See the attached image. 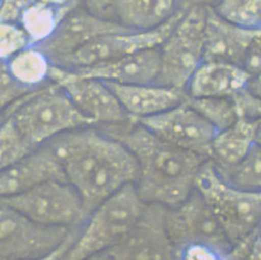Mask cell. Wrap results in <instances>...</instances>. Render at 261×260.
<instances>
[{"mask_svg":"<svg viewBox=\"0 0 261 260\" xmlns=\"http://www.w3.org/2000/svg\"><path fill=\"white\" fill-rule=\"evenodd\" d=\"M73 229L44 226L0 204V260L42 258L60 247Z\"/></svg>","mask_w":261,"mask_h":260,"instance_id":"30bf717a","label":"cell"},{"mask_svg":"<svg viewBox=\"0 0 261 260\" xmlns=\"http://www.w3.org/2000/svg\"><path fill=\"white\" fill-rule=\"evenodd\" d=\"M195 190L215 214L233 248L246 247L261 232V192L230 185L210 161L199 173Z\"/></svg>","mask_w":261,"mask_h":260,"instance_id":"5b68a950","label":"cell"},{"mask_svg":"<svg viewBox=\"0 0 261 260\" xmlns=\"http://www.w3.org/2000/svg\"><path fill=\"white\" fill-rule=\"evenodd\" d=\"M127 31L133 30L113 19L93 14L80 5L65 16L51 37L37 46L46 54L54 65L97 38Z\"/></svg>","mask_w":261,"mask_h":260,"instance_id":"5bb4252c","label":"cell"},{"mask_svg":"<svg viewBox=\"0 0 261 260\" xmlns=\"http://www.w3.org/2000/svg\"><path fill=\"white\" fill-rule=\"evenodd\" d=\"M256 144V122L239 119L215 134L209 161L218 173L227 171L245 160Z\"/></svg>","mask_w":261,"mask_h":260,"instance_id":"ffe728a7","label":"cell"},{"mask_svg":"<svg viewBox=\"0 0 261 260\" xmlns=\"http://www.w3.org/2000/svg\"><path fill=\"white\" fill-rule=\"evenodd\" d=\"M231 260H261V232L251 243L243 248H233L229 255Z\"/></svg>","mask_w":261,"mask_h":260,"instance_id":"836d02e7","label":"cell"},{"mask_svg":"<svg viewBox=\"0 0 261 260\" xmlns=\"http://www.w3.org/2000/svg\"><path fill=\"white\" fill-rule=\"evenodd\" d=\"M184 11L177 10L171 19L153 30L127 31L100 36L54 65L64 69H81L148 49L159 48L172 32Z\"/></svg>","mask_w":261,"mask_h":260,"instance_id":"9c48e42d","label":"cell"},{"mask_svg":"<svg viewBox=\"0 0 261 260\" xmlns=\"http://www.w3.org/2000/svg\"><path fill=\"white\" fill-rule=\"evenodd\" d=\"M35 0H0V21L19 23L22 15Z\"/></svg>","mask_w":261,"mask_h":260,"instance_id":"4dcf8cb0","label":"cell"},{"mask_svg":"<svg viewBox=\"0 0 261 260\" xmlns=\"http://www.w3.org/2000/svg\"><path fill=\"white\" fill-rule=\"evenodd\" d=\"M116 138L136 158L135 186L145 204L174 208L195 190L196 180L209 159L168 144L137 121L98 127Z\"/></svg>","mask_w":261,"mask_h":260,"instance_id":"7a4b0ae2","label":"cell"},{"mask_svg":"<svg viewBox=\"0 0 261 260\" xmlns=\"http://www.w3.org/2000/svg\"><path fill=\"white\" fill-rule=\"evenodd\" d=\"M218 174L224 181L232 186L246 191L261 192V144H256L249 154L238 166Z\"/></svg>","mask_w":261,"mask_h":260,"instance_id":"484cf974","label":"cell"},{"mask_svg":"<svg viewBox=\"0 0 261 260\" xmlns=\"http://www.w3.org/2000/svg\"><path fill=\"white\" fill-rule=\"evenodd\" d=\"M261 30H247L221 18L207 7L204 41V61L223 62L242 66L252 40Z\"/></svg>","mask_w":261,"mask_h":260,"instance_id":"ac0fdd59","label":"cell"},{"mask_svg":"<svg viewBox=\"0 0 261 260\" xmlns=\"http://www.w3.org/2000/svg\"><path fill=\"white\" fill-rule=\"evenodd\" d=\"M220 0H177V10H187L195 6L214 7Z\"/></svg>","mask_w":261,"mask_h":260,"instance_id":"8d00e7d4","label":"cell"},{"mask_svg":"<svg viewBox=\"0 0 261 260\" xmlns=\"http://www.w3.org/2000/svg\"><path fill=\"white\" fill-rule=\"evenodd\" d=\"M136 121L168 144L210 158L211 145L217 132L188 104L187 99L159 115Z\"/></svg>","mask_w":261,"mask_h":260,"instance_id":"4fadbf2b","label":"cell"},{"mask_svg":"<svg viewBox=\"0 0 261 260\" xmlns=\"http://www.w3.org/2000/svg\"><path fill=\"white\" fill-rule=\"evenodd\" d=\"M80 227L75 228L73 229V231L71 232L69 237H67V239L65 240L63 245L58 247L56 251H54L53 253H51L50 255H46V256H43L42 258H38V259L33 260H61L63 255H65V252L68 250V248L70 247L71 245L74 243L75 240V238L77 237L79 232H80Z\"/></svg>","mask_w":261,"mask_h":260,"instance_id":"d590c367","label":"cell"},{"mask_svg":"<svg viewBox=\"0 0 261 260\" xmlns=\"http://www.w3.org/2000/svg\"><path fill=\"white\" fill-rule=\"evenodd\" d=\"M146 205L130 184L93 210L61 260H88L116 246L133 230Z\"/></svg>","mask_w":261,"mask_h":260,"instance_id":"277c9868","label":"cell"},{"mask_svg":"<svg viewBox=\"0 0 261 260\" xmlns=\"http://www.w3.org/2000/svg\"><path fill=\"white\" fill-rule=\"evenodd\" d=\"M166 229L177 249L202 246L229 255L233 246L205 200L194 190L181 204L167 208Z\"/></svg>","mask_w":261,"mask_h":260,"instance_id":"ba28073f","label":"cell"},{"mask_svg":"<svg viewBox=\"0 0 261 260\" xmlns=\"http://www.w3.org/2000/svg\"><path fill=\"white\" fill-rule=\"evenodd\" d=\"M8 71L17 83L34 91L51 83L50 58L41 48L29 45L6 63Z\"/></svg>","mask_w":261,"mask_h":260,"instance_id":"7402d4cb","label":"cell"},{"mask_svg":"<svg viewBox=\"0 0 261 260\" xmlns=\"http://www.w3.org/2000/svg\"><path fill=\"white\" fill-rule=\"evenodd\" d=\"M36 1L48 6L55 7V8H65L68 6L81 4V0H36Z\"/></svg>","mask_w":261,"mask_h":260,"instance_id":"74e56055","label":"cell"},{"mask_svg":"<svg viewBox=\"0 0 261 260\" xmlns=\"http://www.w3.org/2000/svg\"><path fill=\"white\" fill-rule=\"evenodd\" d=\"M256 144H261V121L256 122Z\"/></svg>","mask_w":261,"mask_h":260,"instance_id":"ab89813d","label":"cell"},{"mask_svg":"<svg viewBox=\"0 0 261 260\" xmlns=\"http://www.w3.org/2000/svg\"><path fill=\"white\" fill-rule=\"evenodd\" d=\"M247 89L251 93L255 94L261 98V74L252 77L250 82L248 84Z\"/></svg>","mask_w":261,"mask_h":260,"instance_id":"f35d334b","label":"cell"},{"mask_svg":"<svg viewBox=\"0 0 261 260\" xmlns=\"http://www.w3.org/2000/svg\"><path fill=\"white\" fill-rule=\"evenodd\" d=\"M59 159L68 183L75 188L89 216L103 201L135 184L136 158L119 140L89 126L47 143Z\"/></svg>","mask_w":261,"mask_h":260,"instance_id":"6da1fadb","label":"cell"},{"mask_svg":"<svg viewBox=\"0 0 261 260\" xmlns=\"http://www.w3.org/2000/svg\"><path fill=\"white\" fill-rule=\"evenodd\" d=\"M80 5L55 8L36 0L33 2L24 12L19 23L28 37L30 45L37 46L47 41L65 16Z\"/></svg>","mask_w":261,"mask_h":260,"instance_id":"603a6c76","label":"cell"},{"mask_svg":"<svg viewBox=\"0 0 261 260\" xmlns=\"http://www.w3.org/2000/svg\"><path fill=\"white\" fill-rule=\"evenodd\" d=\"M213 8L221 18L247 30H261V0H220Z\"/></svg>","mask_w":261,"mask_h":260,"instance_id":"d4e9b609","label":"cell"},{"mask_svg":"<svg viewBox=\"0 0 261 260\" xmlns=\"http://www.w3.org/2000/svg\"><path fill=\"white\" fill-rule=\"evenodd\" d=\"M119 102L133 121H138L181 104L188 98L186 91L158 84L120 85L108 83Z\"/></svg>","mask_w":261,"mask_h":260,"instance_id":"e0dca14e","label":"cell"},{"mask_svg":"<svg viewBox=\"0 0 261 260\" xmlns=\"http://www.w3.org/2000/svg\"><path fill=\"white\" fill-rule=\"evenodd\" d=\"M166 210L146 205L133 230L116 246L98 255L102 260H179V250L166 229Z\"/></svg>","mask_w":261,"mask_h":260,"instance_id":"7c38bea8","label":"cell"},{"mask_svg":"<svg viewBox=\"0 0 261 260\" xmlns=\"http://www.w3.org/2000/svg\"><path fill=\"white\" fill-rule=\"evenodd\" d=\"M206 14L207 7L202 6L184 11L159 47L160 65L154 84L186 90L191 76L204 61Z\"/></svg>","mask_w":261,"mask_h":260,"instance_id":"8992f818","label":"cell"},{"mask_svg":"<svg viewBox=\"0 0 261 260\" xmlns=\"http://www.w3.org/2000/svg\"><path fill=\"white\" fill-rule=\"evenodd\" d=\"M160 65L159 48L148 49L115 60L70 70L75 74L108 83L120 85L154 84L158 79Z\"/></svg>","mask_w":261,"mask_h":260,"instance_id":"2e32d148","label":"cell"},{"mask_svg":"<svg viewBox=\"0 0 261 260\" xmlns=\"http://www.w3.org/2000/svg\"><path fill=\"white\" fill-rule=\"evenodd\" d=\"M33 150L10 117L0 122V173Z\"/></svg>","mask_w":261,"mask_h":260,"instance_id":"4316f807","label":"cell"},{"mask_svg":"<svg viewBox=\"0 0 261 260\" xmlns=\"http://www.w3.org/2000/svg\"><path fill=\"white\" fill-rule=\"evenodd\" d=\"M238 118L245 121H261V98L245 89L233 97Z\"/></svg>","mask_w":261,"mask_h":260,"instance_id":"f546056e","label":"cell"},{"mask_svg":"<svg viewBox=\"0 0 261 260\" xmlns=\"http://www.w3.org/2000/svg\"><path fill=\"white\" fill-rule=\"evenodd\" d=\"M50 81L65 91L79 112L93 126L108 127L133 121L112 89L101 80L84 77L53 65Z\"/></svg>","mask_w":261,"mask_h":260,"instance_id":"8fae6325","label":"cell"},{"mask_svg":"<svg viewBox=\"0 0 261 260\" xmlns=\"http://www.w3.org/2000/svg\"><path fill=\"white\" fill-rule=\"evenodd\" d=\"M187 102L216 132L224 130L239 120L233 98H194L188 96Z\"/></svg>","mask_w":261,"mask_h":260,"instance_id":"cb8c5ba5","label":"cell"},{"mask_svg":"<svg viewBox=\"0 0 261 260\" xmlns=\"http://www.w3.org/2000/svg\"><path fill=\"white\" fill-rule=\"evenodd\" d=\"M251 79L242 66L203 61L191 76L185 91L194 98H233L247 89Z\"/></svg>","mask_w":261,"mask_h":260,"instance_id":"d6986e66","label":"cell"},{"mask_svg":"<svg viewBox=\"0 0 261 260\" xmlns=\"http://www.w3.org/2000/svg\"><path fill=\"white\" fill-rule=\"evenodd\" d=\"M179 260H231L228 255L202 246H189L179 250Z\"/></svg>","mask_w":261,"mask_h":260,"instance_id":"d6a6232c","label":"cell"},{"mask_svg":"<svg viewBox=\"0 0 261 260\" xmlns=\"http://www.w3.org/2000/svg\"><path fill=\"white\" fill-rule=\"evenodd\" d=\"M53 180L67 181L60 161L47 144L34 149L0 173V199Z\"/></svg>","mask_w":261,"mask_h":260,"instance_id":"9a60e30c","label":"cell"},{"mask_svg":"<svg viewBox=\"0 0 261 260\" xmlns=\"http://www.w3.org/2000/svg\"><path fill=\"white\" fill-rule=\"evenodd\" d=\"M88 260H102V258L100 257V255H96V256H93V257H91V258H89Z\"/></svg>","mask_w":261,"mask_h":260,"instance_id":"60d3db41","label":"cell"},{"mask_svg":"<svg viewBox=\"0 0 261 260\" xmlns=\"http://www.w3.org/2000/svg\"><path fill=\"white\" fill-rule=\"evenodd\" d=\"M6 116L15 125L33 149L80 128L93 126L56 84L27 94L10 108Z\"/></svg>","mask_w":261,"mask_h":260,"instance_id":"3957f363","label":"cell"},{"mask_svg":"<svg viewBox=\"0 0 261 260\" xmlns=\"http://www.w3.org/2000/svg\"><path fill=\"white\" fill-rule=\"evenodd\" d=\"M115 2L116 0H81V4L85 9L93 14L109 19H113L112 11Z\"/></svg>","mask_w":261,"mask_h":260,"instance_id":"e575fe53","label":"cell"},{"mask_svg":"<svg viewBox=\"0 0 261 260\" xmlns=\"http://www.w3.org/2000/svg\"><path fill=\"white\" fill-rule=\"evenodd\" d=\"M177 11V0H116L113 19L133 31L158 28Z\"/></svg>","mask_w":261,"mask_h":260,"instance_id":"44dd1931","label":"cell"},{"mask_svg":"<svg viewBox=\"0 0 261 260\" xmlns=\"http://www.w3.org/2000/svg\"><path fill=\"white\" fill-rule=\"evenodd\" d=\"M1 121H0V122H1Z\"/></svg>","mask_w":261,"mask_h":260,"instance_id":"b9f144b4","label":"cell"},{"mask_svg":"<svg viewBox=\"0 0 261 260\" xmlns=\"http://www.w3.org/2000/svg\"><path fill=\"white\" fill-rule=\"evenodd\" d=\"M31 92L15 81L6 63H0V112L7 113L15 103Z\"/></svg>","mask_w":261,"mask_h":260,"instance_id":"f1b7e54d","label":"cell"},{"mask_svg":"<svg viewBox=\"0 0 261 260\" xmlns=\"http://www.w3.org/2000/svg\"><path fill=\"white\" fill-rule=\"evenodd\" d=\"M0 204L48 227H80L88 218L80 194L67 181L42 183L23 193L0 199Z\"/></svg>","mask_w":261,"mask_h":260,"instance_id":"52a82bcc","label":"cell"},{"mask_svg":"<svg viewBox=\"0 0 261 260\" xmlns=\"http://www.w3.org/2000/svg\"><path fill=\"white\" fill-rule=\"evenodd\" d=\"M30 45L19 24L0 21V63H7Z\"/></svg>","mask_w":261,"mask_h":260,"instance_id":"83f0119b","label":"cell"},{"mask_svg":"<svg viewBox=\"0 0 261 260\" xmlns=\"http://www.w3.org/2000/svg\"><path fill=\"white\" fill-rule=\"evenodd\" d=\"M242 67L251 77L261 74V31L252 40L247 48Z\"/></svg>","mask_w":261,"mask_h":260,"instance_id":"1f68e13d","label":"cell"}]
</instances>
